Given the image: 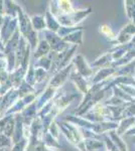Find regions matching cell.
Segmentation results:
<instances>
[{
    "instance_id": "cell-1",
    "label": "cell",
    "mask_w": 135,
    "mask_h": 151,
    "mask_svg": "<svg viewBox=\"0 0 135 151\" xmlns=\"http://www.w3.org/2000/svg\"><path fill=\"white\" fill-rule=\"evenodd\" d=\"M17 18H18V29L20 31V35L27 40L29 45L31 47L32 52L36 50L38 45V31H35L31 24L30 16L23 10L22 7H19L17 12Z\"/></svg>"
},
{
    "instance_id": "cell-2",
    "label": "cell",
    "mask_w": 135,
    "mask_h": 151,
    "mask_svg": "<svg viewBox=\"0 0 135 151\" xmlns=\"http://www.w3.org/2000/svg\"><path fill=\"white\" fill-rule=\"evenodd\" d=\"M20 31L17 29L11 40L4 45V55H5L7 67H8V72L11 73L14 72L16 69V50L18 47L19 41H20Z\"/></svg>"
},
{
    "instance_id": "cell-3",
    "label": "cell",
    "mask_w": 135,
    "mask_h": 151,
    "mask_svg": "<svg viewBox=\"0 0 135 151\" xmlns=\"http://www.w3.org/2000/svg\"><path fill=\"white\" fill-rule=\"evenodd\" d=\"M17 29H18V18L5 15L2 26L0 28V37L4 45L11 40Z\"/></svg>"
},
{
    "instance_id": "cell-4",
    "label": "cell",
    "mask_w": 135,
    "mask_h": 151,
    "mask_svg": "<svg viewBox=\"0 0 135 151\" xmlns=\"http://www.w3.org/2000/svg\"><path fill=\"white\" fill-rule=\"evenodd\" d=\"M43 33H45V40L50 45L51 52L58 53V52H65L66 50L69 48L68 43L66 41H64L63 38H61L56 33L51 32V31L48 30V29L43 30Z\"/></svg>"
},
{
    "instance_id": "cell-5",
    "label": "cell",
    "mask_w": 135,
    "mask_h": 151,
    "mask_svg": "<svg viewBox=\"0 0 135 151\" xmlns=\"http://www.w3.org/2000/svg\"><path fill=\"white\" fill-rule=\"evenodd\" d=\"M19 99V93L17 89H13L12 88L11 90H9L7 93L2 96V101H1V117L5 116V114L7 113V111L15 104V102Z\"/></svg>"
},
{
    "instance_id": "cell-6",
    "label": "cell",
    "mask_w": 135,
    "mask_h": 151,
    "mask_svg": "<svg viewBox=\"0 0 135 151\" xmlns=\"http://www.w3.org/2000/svg\"><path fill=\"white\" fill-rule=\"evenodd\" d=\"M58 89H55V88L48 86L45 88V90L41 94H40V96L36 98L35 102H36V108H38V111H40L43 109V107L48 103V102L53 101V98L56 97V93H58Z\"/></svg>"
},
{
    "instance_id": "cell-7",
    "label": "cell",
    "mask_w": 135,
    "mask_h": 151,
    "mask_svg": "<svg viewBox=\"0 0 135 151\" xmlns=\"http://www.w3.org/2000/svg\"><path fill=\"white\" fill-rule=\"evenodd\" d=\"M72 67H73V65L70 64L68 67H66L65 69H63L62 70H60V72H58L56 74L53 75V77L51 78L50 80V82H48V86H51V87L55 88V89H58V88L62 87L64 85V83L66 82V80H67Z\"/></svg>"
},
{
    "instance_id": "cell-8",
    "label": "cell",
    "mask_w": 135,
    "mask_h": 151,
    "mask_svg": "<svg viewBox=\"0 0 135 151\" xmlns=\"http://www.w3.org/2000/svg\"><path fill=\"white\" fill-rule=\"evenodd\" d=\"M14 118H15V129H14V133L12 136V143L15 144L24 138V124L22 115L20 113L15 114Z\"/></svg>"
},
{
    "instance_id": "cell-9",
    "label": "cell",
    "mask_w": 135,
    "mask_h": 151,
    "mask_svg": "<svg viewBox=\"0 0 135 151\" xmlns=\"http://www.w3.org/2000/svg\"><path fill=\"white\" fill-rule=\"evenodd\" d=\"M26 73H27V70H24L21 65L14 70V72L11 73L10 74V82L12 84L13 89L18 90V88L20 87L21 83L24 81V78H25Z\"/></svg>"
},
{
    "instance_id": "cell-10",
    "label": "cell",
    "mask_w": 135,
    "mask_h": 151,
    "mask_svg": "<svg viewBox=\"0 0 135 151\" xmlns=\"http://www.w3.org/2000/svg\"><path fill=\"white\" fill-rule=\"evenodd\" d=\"M45 23H46V29L51 31V32L56 33L58 31V29L61 28V24L58 23V19L56 18L55 15H53V13L51 12L50 8H46L45 10Z\"/></svg>"
},
{
    "instance_id": "cell-11",
    "label": "cell",
    "mask_w": 135,
    "mask_h": 151,
    "mask_svg": "<svg viewBox=\"0 0 135 151\" xmlns=\"http://www.w3.org/2000/svg\"><path fill=\"white\" fill-rule=\"evenodd\" d=\"M51 52V50L50 45H48V41L43 38V40H40L38 47H36V50L33 52V60H40V58L48 55Z\"/></svg>"
},
{
    "instance_id": "cell-12",
    "label": "cell",
    "mask_w": 135,
    "mask_h": 151,
    "mask_svg": "<svg viewBox=\"0 0 135 151\" xmlns=\"http://www.w3.org/2000/svg\"><path fill=\"white\" fill-rule=\"evenodd\" d=\"M53 52H51L45 57L41 58L40 60H33L34 68H41V69L50 72L51 69V65H53Z\"/></svg>"
},
{
    "instance_id": "cell-13",
    "label": "cell",
    "mask_w": 135,
    "mask_h": 151,
    "mask_svg": "<svg viewBox=\"0 0 135 151\" xmlns=\"http://www.w3.org/2000/svg\"><path fill=\"white\" fill-rule=\"evenodd\" d=\"M30 20H31V24H32V27L35 31L45 30V29L46 28L45 15H41V14H35V15L30 16Z\"/></svg>"
},
{
    "instance_id": "cell-14",
    "label": "cell",
    "mask_w": 135,
    "mask_h": 151,
    "mask_svg": "<svg viewBox=\"0 0 135 151\" xmlns=\"http://www.w3.org/2000/svg\"><path fill=\"white\" fill-rule=\"evenodd\" d=\"M74 63H75L76 65H77L78 70H79V73L82 76H86V77H87V76H89L91 74L90 68H88L84 58H83L82 55H78V57L75 58Z\"/></svg>"
},
{
    "instance_id": "cell-15",
    "label": "cell",
    "mask_w": 135,
    "mask_h": 151,
    "mask_svg": "<svg viewBox=\"0 0 135 151\" xmlns=\"http://www.w3.org/2000/svg\"><path fill=\"white\" fill-rule=\"evenodd\" d=\"M19 7H20V5H18L15 1H9V0L4 1L5 15L12 16V17H17V12H18Z\"/></svg>"
},
{
    "instance_id": "cell-16",
    "label": "cell",
    "mask_w": 135,
    "mask_h": 151,
    "mask_svg": "<svg viewBox=\"0 0 135 151\" xmlns=\"http://www.w3.org/2000/svg\"><path fill=\"white\" fill-rule=\"evenodd\" d=\"M18 93H19V98H24V97L28 96V95L36 94V90H35V88L32 87L31 85H29L28 83H26L25 80H24V81L21 83L20 87L18 88Z\"/></svg>"
},
{
    "instance_id": "cell-17",
    "label": "cell",
    "mask_w": 135,
    "mask_h": 151,
    "mask_svg": "<svg viewBox=\"0 0 135 151\" xmlns=\"http://www.w3.org/2000/svg\"><path fill=\"white\" fill-rule=\"evenodd\" d=\"M48 78V72L41 68H35V86L36 88L38 85L43 84V82L46 81Z\"/></svg>"
},
{
    "instance_id": "cell-18",
    "label": "cell",
    "mask_w": 135,
    "mask_h": 151,
    "mask_svg": "<svg viewBox=\"0 0 135 151\" xmlns=\"http://www.w3.org/2000/svg\"><path fill=\"white\" fill-rule=\"evenodd\" d=\"M43 142H45V146L48 148H51V149H60L61 148V145L58 144V140L56 139V138H53V136L51 135L50 132H48L45 135V137H43Z\"/></svg>"
},
{
    "instance_id": "cell-19",
    "label": "cell",
    "mask_w": 135,
    "mask_h": 151,
    "mask_svg": "<svg viewBox=\"0 0 135 151\" xmlns=\"http://www.w3.org/2000/svg\"><path fill=\"white\" fill-rule=\"evenodd\" d=\"M26 83H28L29 85H31L32 87L35 86V68L33 65V62L30 63L27 70V73L25 75V78H24Z\"/></svg>"
},
{
    "instance_id": "cell-20",
    "label": "cell",
    "mask_w": 135,
    "mask_h": 151,
    "mask_svg": "<svg viewBox=\"0 0 135 151\" xmlns=\"http://www.w3.org/2000/svg\"><path fill=\"white\" fill-rule=\"evenodd\" d=\"M63 40L67 43L72 42V43H76V45H77V43H82V29L71 33V35L66 36V37L63 38Z\"/></svg>"
},
{
    "instance_id": "cell-21",
    "label": "cell",
    "mask_w": 135,
    "mask_h": 151,
    "mask_svg": "<svg viewBox=\"0 0 135 151\" xmlns=\"http://www.w3.org/2000/svg\"><path fill=\"white\" fill-rule=\"evenodd\" d=\"M14 129H15V118H14V115L11 117L10 120L7 122L5 128H4V132L3 134L7 137L11 138L12 139V136H13L14 133Z\"/></svg>"
},
{
    "instance_id": "cell-22",
    "label": "cell",
    "mask_w": 135,
    "mask_h": 151,
    "mask_svg": "<svg viewBox=\"0 0 135 151\" xmlns=\"http://www.w3.org/2000/svg\"><path fill=\"white\" fill-rule=\"evenodd\" d=\"M83 76L81 75H73L72 76V80L77 84L78 88H79L80 91H82L84 94H87V85H86L85 80L83 79Z\"/></svg>"
},
{
    "instance_id": "cell-23",
    "label": "cell",
    "mask_w": 135,
    "mask_h": 151,
    "mask_svg": "<svg viewBox=\"0 0 135 151\" xmlns=\"http://www.w3.org/2000/svg\"><path fill=\"white\" fill-rule=\"evenodd\" d=\"M27 145H28V139L23 138V139L21 141H19L18 143L13 144V146L10 148V150L9 151H26Z\"/></svg>"
},
{
    "instance_id": "cell-24",
    "label": "cell",
    "mask_w": 135,
    "mask_h": 151,
    "mask_svg": "<svg viewBox=\"0 0 135 151\" xmlns=\"http://www.w3.org/2000/svg\"><path fill=\"white\" fill-rule=\"evenodd\" d=\"M12 139L7 137L4 134H0V149H5V148H11Z\"/></svg>"
},
{
    "instance_id": "cell-25",
    "label": "cell",
    "mask_w": 135,
    "mask_h": 151,
    "mask_svg": "<svg viewBox=\"0 0 135 151\" xmlns=\"http://www.w3.org/2000/svg\"><path fill=\"white\" fill-rule=\"evenodd\" d=\"M48 132L51 133V135L53 136V138H56V140L58 139V136H60V127H58V125L56 124V121H53V123H51L50 129H48Z\"/></svg>"
},
{
    "instance_id": "cell-26",
    "label": "cell",
    "mask_w": 135,
    "mask_h": 151,
    "mask_svg": "<svg viewBox=\"0 0 135 151\" xmlns=\"http://www.w3.org/2000/svg\"><path fill=\"white\" fill-rule=\"evenodd\" d=\"M13 115H6L2 118H0V134H3L4 132V128H5L7 122L11 119V117Z\"/></svg>"
},
{
    "instance_id": "cell-27",
    "label": "cell",
    "mask_w": 135,
    "mask_h": 151,
    "mask_svg": "<svg viewBox=\"0 0 135 151\" xmlns=\"http://www.w3.org/2000/svg\"><path fill=\"white\" fill-rule=\"evenodd\" d=\"M5 17V8H4V1H0V28L3 23V19Z\"/></svg>"
},
{
    "instance_id": "cell-28",
    "label": "cell",
    "mask_w": 135,
    "mask_h": 151,
    "mask_svg": "<svg viewBox=\"0 0 135 151\" xmlns=\"http://www.w3.org/2000/svg\"><path fill=\"white\" fill-rule=\"evenodd\" d=\"M0 50L4 52V45H3V42H2V40H1V37H0Z\"/></svg>"
},
{
    "instance_id": "cell-29",
    "label": "cell",
    "mask_w": 135,
    "mask_h": 151,
    "mask_svg": "<svg viewBox=\"0 0 135 151\" xmlns=\"http://www.w3.org/2000/svg\"><path fill=\"white\" fill-rule=\"evenodd\" d=\"M1 101H2V96H0V117H1Z\"/></svg>"
},
{
    "instance_id": "cell-30",
    "label": "cell",
    "mask_w": 135,
    "mask_h": 151,
    "mask_svg": "<svg viewBox=\"0 0 135 151\" xmlns=\"http://www.w3.org/2000/svg\"><path fill=\"white\" fill-rule=\"evenodd\" d=\"M0 151H6V149H0Z\"/></svg>"
}]
</instances>
